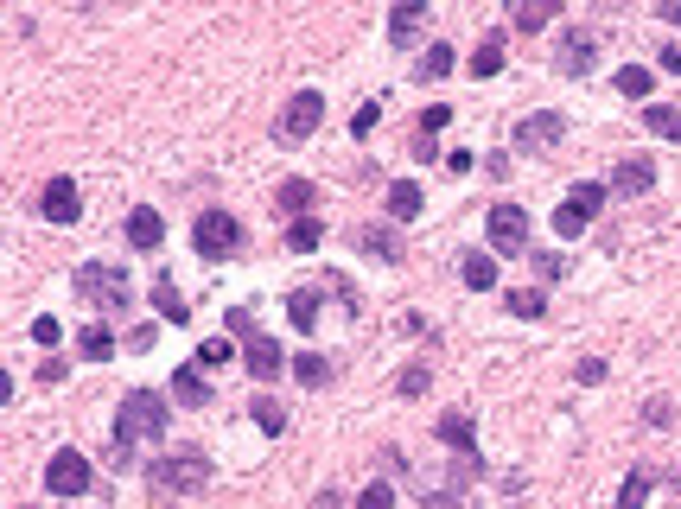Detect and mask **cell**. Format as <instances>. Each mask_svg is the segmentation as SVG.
I'll list each match as a JSON object with an SVG mask.
<instances>
[{
	"label": "cell",
	"mask_w": 681,
	"mask_h": 509,
	"mask_svg": "<svg viewBox=\"0 0 681 509\" xmlns=\"http://www.w3.org/2000/svg\"><path fill=\"white\" fill-rule=\"evenodd\" d=\"M166 420H172V408H166L160 395H153V389H134V395H121V408H115V440H121V446L160 440Z\"/></svg>",
	"instance_id": "1"
},
{
	"label": "cell",
	"mask_w": 681,
	"mask_h": 509,
	"mask_svg": "<svg viewBox=\"0 0 681 509\" xmlns=\"http://www.w3.org/2000/svg\"><path fill=\"white\" fill-rule=\"evenodd\" d=\"M153 478L166 490H179V497H191V490L211 484V459H204L198 446H179V452H166V459H153Z\"/></svg>",
	"instance_id": "2"
},
{
	"label": "cell",
	"mask_w": 681,
	"mask_h": 509,
	"mask_svg": "<svg viewBox=\"0 0 681 509\" xmlns=\"http://www.w3.org/2000/svg\"><path fill=\"white\" fill-rule=\"evenodd\" d=\"M191 249H198V255H211V261L236 255V249H242V223L230 217V210H204V217L191 223Z\"/></svg>",
	"instance_id": "3"
},
{
	"label": "cell",
	"mask_w": 681,
	"mask_h": 509,
	"mask_svg": "<svg viewBox=\"0 0 681 509\" xmlns=\"http://www.w3.org/2000/svg\"><path fill=\"white\" fill-rule=\"evenodd\" d=\"M319 121H325V96L319 90H293V102L274 115V140H306V134H319Z\"/></svg>",
	"instance_id": "4"
},
{
	"label": "cell",
	"mask_w": 681,
	"mask_h": 509,
	"mask_svg": "<svg viewBox=\"0 0 681 509\" xmlns=\"http://www.w3.org/2000/svg\"><path fill=\"white\" fill-rule=\"evenodd\" d=\"M45 490H51V497H83V490H90V459H83L77 446L51 452V465H45Z\"/></svg>",
	"instance_id": "5"
},
{
	"label": "cell",
	"mask_w": 681,
	"mask_h": 509,
	"mask_svg": "<svg viewBox=\"0 0 681 509\" xmlns=\"http://www.w3.org/2000/svg\"><path fill=\"white\" fill-rule=\"evenodd\" d=\"M484 230H491V249H497V261H503V255H522V249H529V217H522L516 204H491Z\"/></svg>",
	"instance_id": "6"
},
{
	"label": "cell",
	"mask_w": 681,
	"mask_h": 509,
	"mask_svg": "<svg viewBox=\"0 0 681 509\" xmlns=\"http://www.w3.org/2000/svg\"><path fill=\"white\" fill-rule=\"evenodd\" d=\"M77 287H83V300H90V306H109V312L134 300V287H128V274H121V268H83Z\"/></svg>",
	"instance_id": "7"
},
{
	"label": "cell",
	"mask_w": 681,
	"mask_h": 509,
	"mask_svg": "<svg viewBox=\"0 0 681 509\" xmlns=\"http://www.w3.org/2000/svg\"><path fill=\"white\" fill-rule=\"evenodd\" d=\"M561 134H567V121L554 115V109H535V115H522V121H516V147H529V153L561 147Z\"/></svg>",
	"instance_id": "8"
},
{
	"label": "cell",
	"mask_w": 681,
	"mask_h": 509,
	"mask_svg": "<svg viewBox=\"0 0 681 509\" xmlns=\"http://www.w3.org/2000/svg\"><path fill=\"white\" fill-rule=\"evenodd\" d=\"M39 217H45V223H77V217H83L77 185H71V179H51V185L39 191Z\"/></svg>",
	"instance_id": "9"
},
{
	"label": "cell",
	"mask_w": 681,
	"mask_h": 509,
	"mask_svg": "<svg viewBox=\"0 0 681 509\" xmlns=\"http://www.w3.org/2000/svg\"><path fill=\"white\" fill-rule=\"evenodd\" d=\"M592 64H599V39H592L586 26L567 32V39H561V70H567V77H586Z\"/></svg>",
	"instance_id": "10"
},
{
	"label": "cell",
	"mask_w": 681,
	"mask_h": 509,
	"mask_svg": "<svg viewBox=\"0 0 681 509\" xmlns=\"http://www.w3.org/2000/svg\"><path fill=\"white\" fill-rule=\"evenodd\" d=\"M242 363H249V376H255V382H274V376L287 370V357H281V344H274V338H249Z\"/></svg>",
	"instance_id": "11"
},
{
	"label": "cell",
	"mask_w": 681,
	"mask_h": 509,
	"mask_svg": "<svg viewBox=\"0 0 681 509\" xmlns=\"http://www.w3.org/2000/svg\"><path fill=\"white\" fill-rule=\"evenodd\" d=\"M650 185H656L650 160H624L618 172H611V191H618V198H650Z\"/></svg>",
	"instance_id": "12"
},
{
	"label": "cell",
	"mask_w": 681,
	"mask_h": 509,
	"mask_svg": "<svg viewBox=\"0 0 681 509\" xmlns=\"http://www.w3.org/2000/svg\"><path fill=\"white\" fill-rule=\"evenodd\" d=\"M421 26H427V7H421V0L395 7V13H389V45H395V51H408L414 39H421Z\"/></svg>",
	"instance_id": "13"
},
{
	"label": "cell",
	"mask_w": 681,
	"mask_h": 509,
	"mask_svg": "<svg viewBox=\"0 0 681 509\" xmlns=\"http://www.w3.org/2000/svg\"><path fill=\"white\" fill-rule=\"evenodd\" d=\"M357 249L370 255V261H401V242H395L389 223H363V230H357Z\"/></svg>",
	"instance_id": "14"
},
{
	"label": "cell",
	"mask_w": 681,
	"mask_h": 509,
	"mask_svg": "<svg viewBox=\"0 0 681 509\" xmlns=\"http://www.w3.org/2000/svg\"><path fill=\"white\" fill-rule=\"evenodd\" d=\"M433 433H440L446 446H459V452H465V465L478 471V440H471V420H465V414H440V427H433Z\"/></svg>",
	"instance_id": "15"
},
{
	"label": "cell",
	"mask_w": 681,
	"mask_h": 509,
	"mask_svg": "<svg viewBox=\"0 0 681 509\" xmlns=\"http://www.w3.org/2000/svg\"><path fill=\"white\" fill-rule=\"evenodd\" d=\"M153 306H160V319H166V325H191V306L179 300L172 274H160V280H153Z\"/></svg>",
	"instance_id": "16"
},
{
	"label": "cell",
	"mask_w": 681,
	"mask_h": 509,
	"mask_svg": "<svg viewBox=\"0 0 681 509\" xmlns=\"http://www.w3.org/2000/svg\"><path fill=\"white\" fill-rule=\"evenodd\" d=\"M160 236H166V223H160V210H134V217H128V242H134V249H160Z\"/></svg>",
	"instance_id": "17"
},
{
	"label": "cell",
	"mask_w": 681,
	"mask_h": 509,
	"mask_svg": "<svg viewBox=\"0 0 681 509\" xmlns=\"http://www.w3.org/2000/svg\"><path fill=\"white\" fill-rule=\"evenodd\" d=\"M172 401H185V408H211V382H204V376L185 363V370L172 376Z\"/></svg>",
	"instance_id": "18"
},
{
	"label": "cell",
	"mask_w": 681,
	"mask_h": 509,
	"mask_svg": "<svg viewBox=\"0 0 681 509\" xmlns=\"http://www.w3.org/2000/svg\"><path fill=\"white\" fill-rule=\"evenodd\" d=\"M459 280H465L471 293H491L497 287V255H465L459 261Z\"/></svg>",
	"instance_id": "19"
},
{
	"label": "cell",
	"mask_w": 681,
	"mask_h": 509,
	"mask_svg": "<svg viewBox=\"0 0 681 509\" xmlns=\"http://www.w3.org/2000/svg\"><path fill=\"white\" fill-rule=\"evenodd\" d=\"M249 414H255V427L268 433V440H281V433H287V408H281L274 395H255V401H249Z\"/></svg>",
	"instance_id": "20"
},
{
	"label": "cell",
	"mask_w": 681,
	"mask_h": 509,
	"mask_svg": "<svg viewBox=\"0 0 681 509\" xmlns=\"http://www.w3.org/2000/svg\"><path fill=\"white\" fill-rule=\"evenodd\" d=\"M389 217H395V223H414V217H421V185H414V179L389 185Z\"/></svg>",
	"instance_id": "21"
},
{
	"label": "cell",
	"mask_w": 681,
	"mask_h": 509,
	"mask_svg": "<svg viewBox=\"0 0 681 509\" xmlns=\"http://www.w3.org/2000/svg\"><path fill=\"white\" fill-rule=\"evenodd\" d=\"M77 350H83L90 363H109V357H115V331H109V325H83V331H77Z\"/></svg>",
	"instance_id": "22"
},
{
	"label": "cell",
	"mask_w": 681,
	"mask_h": 509,
	"mask_svg": "<svg viewBox=\"0 0 681 509\" xmlns=\"http://www.w3.org/2000/svg\"><path fill=\"white\" fill-rule=\"evenodd\" d=\"M643 128L662 134V140H681V109H669V102H643Z\"/></svg>",
	"instance_id": "23"
},
{
	"label": "cell",
	"mask_w": 681,
	"mask_h": 509,
	"mask_svg": "<svg viewBox=\"0 0 681 509\" xmlns=\"http://www.w3.org/2000/svg\"><path fill=\"white\" fill-rule=\"evenodd\" d=\"M452 64H459V58H452V45L440 39V45H427V51H421V64H414V77H421V83H440Z\"/></svg>",
	"instance_id": "24"
},
{
	"label": "cell",
	"mask_w": 681,
	"mask_h": 509,
	"mask_svg": "<svg viewBox=\"0 0 681 509\" xmlns=\"http://www.w3.org/2000/svg\"><path fill=\"white\" fill-rule=\"evenodd\" d=\"M554 13H561L554 0H522V7L510 13V20H516V32H548V20H554Z\"/></svg>",
	"instance_id": "25"
},
{
	"label": "cell",
	"mask_w": 681,
	"mask_h": 509,
	"mask_svg": "<svg viewBox=\"0 0 681 509\" xmlns=\"http://www.w3.org/2000/svg\"><path fill=\"white\" fill-rule=\"evenodd\" d=\"M312 198H319V185H312V179H287V185H281V210H287V223H293V217H306Z\"/></svg>",
	"instance_id": "26"
},
{
	"label": "cell",
	"mask_w": 681,
	"mask_h": 509,
	"mask_svg": "<svg viewBox=\"0 0 681 509\" xmlns=\"http://www.w3.org/2000/svg\"><path fill=\"white\" fill-rule=\"evenodd\" d=\"M471 77H497V70H503V32H491V39H484L478 51H471Z\"/></svg>",
	"instance_id": "27"
},
{
	"label": "cell",
	"mask_w": 681,
	"mask_h": 509,
	"mask_svg": "<svg viewBox=\"0 0 681 509\" xmlns=\"http://www.w3.org/2000/svg\"><path fill=\"white\" fill-rule=\"evenodd\" d=\"M319 242H325V223H312V217H293V223H287V249H293V255H312Z\"/></svg>",
	"instance_id": "28"
},
{
	"label": "cell",
	"mask_w": 681,
	"mask_h": 509,
	"mask_svg": "<svg viewBox=\"0 0 681 509\" xmlns=\"http://www.w3.org/2000/svg\"><path fill=\"white\" fill-rule=\"evenodd\" d=\"M605 198H611V185H592V179L567 191V204H573V210H580V217H586V223H592V217H599V210H605Z\"/></svg>",
	"instance_id": "29"
},
{
	"label": "cell",
	"mask_w": 681,
	"mask_h": 509,
	"mask_svg": "<svg viewBox=\"0 0 681 509\" xmlns=\"http://www.w3.org/2000/svg\"><path fill=\"white\" fill-rule=\"evenodd\" d=\"M503 306H510V319H541V312H548V293L516 287V293H503Z\"/></svg>",
	"instance_id": "30"
},
{
	"label": "cell",
	"mask_w": 681,
	"mask_h": 509,
	"mask_svg": "<svg viewBox=\"0 0 681 509\" xmlns=\"http://www.w3.org/2000/svg\"><path fill=\"white\" fill-rule=\"evenodd\" d=\"M293 376H300L306 389H325V382H331V363L319 357V350H300V357H293Z\"/></svg>",
	"instance_id": "31"
},
{
	"label": "cell",
	"mask_w": 681,
	"mask_h": 509,
	"mask_svg": "<svg viewBox=\"0 0 681 509\" xmlns=\"http://www.w3.org/2000/svg\"><path fill=\"white\" fill-rule=\"evenodd\" d=\"M643 503H650V465H637L618 490V509H643Z\"/></svg>",
	"instance_id": "32"
},
{
	"label": "cell",
	"mask_w": 681,
	"mask_h": 509,
	"mask_svg": "<svg viewBox=\"0 0 681 509\" xmlns=\"http://www.w3.org/2000/svg\"><path fill=\"white\" fill-rule=\"evenodd\" d=\"M230 357H236L230 338H204V344H198V370H223Z\"/></svg>",
	"instance_id": "33"
},
{
	"label": "cell",
	"mask_w": 681,
	"mask_h": 509,
	"mask_svg": "<svg viewBox=\"0 0 681 509\" xmlns=\"http://www.w3.org/2000/svg\"><path fill=\"white\" fill-rule=\"evenodd\" d=\"M287 319L300 325V331H312V325H319V300H312V293H293V300H287Z\"/></svg>",
	"instance_id": "34"
},
{
	"label": "cell",
	"mask_w": 681,
	"mask_h": 509,
	"mask_svg": "<svg viewBox=\"0 0 681 509\" xmlns=\"http://www.w3.org/2000/svg\"><path fill=\"white\" fill-rule=\"evenodd\" d=\"M357 509H395V484H389V478L363 484V497H357Z\"/></svg>",
	"instance_id": "35"
},
{
	"label": "cell",
	"mask_w": 681,
	"mask_h": 509,
	"mask_svg": "<svg viewBox=\"0 0 681 509\" xmlns=\"http://www.w3.org/2000/svg\"><path fill=\"white\" fill-rule=\"evenodd\" d=\"M618 96H650V70H643V64H624V70H618Z\"/></svg>",
	"instance_id": "36"
},
{
	"label": "cell",
	"mask_w": 681,
	"mask_h": 509,
	"mask_svg": "<svg viewBox=\"0 0 681 509\" xmlns=\"http://www.w3.org/2000/svg\"><path fill=\"white\" fill-rule=\"evenodd\" d=\"M427 382H433V376H427V363H408V370L395 376V389H401V395L414 401V395H427Z\"/></svg>",
	"instance_id": "37"
},
{
	"label": "cell",
	"mask_w": 681,
	"mask_h": 509,
	"mask_svg": "<svg viewBox=\"0 0 681 509\" xmlns=\"http://www.w3.org/2000/svg\"><path fill=\"white\" fill-rule=\"evenodd\" d=\"M376 121H382V102H363L357 121H351V134H357V140H370V134H376Z\"/></svg>",
	"instance_id": "38"
},
{
	"label": "cell",
	"mask_w": 681,
	"mask_h": 509,
	"mask_svg": "<svg viewBox=\"0 0 681 509\" xmlns=\"http://www.w3.org/2000/svg\"><path fill=\"white\" fill-rule=\"evenodd\" d=\"M446 121H452V102H433V109L421 115V140H433V134L446 128Z\"/></svg>",
	"instance_id": "39"
},
{
	"label": "cell",
	"mask_w": 681,
	"mask_h": 509,
	"mask_svg": "<svg viewBox=\"0 0 681 509\" xmlns=\"http://www.w3.org/2000/svg\"><path fill=\"white\" fill-rule=\"evenodd\" d=\"M580 230H586V217H580L573 204H561V210H554V236H580Z\"/></svg>",
	"instance_id": "40"
},
{
	"label": "cell",
	"mask_w": 681,
	"mask_h": 509,
	"mask_svg": "<svg viewBox=\"0 0 681 509\" xmlns=\"http://www.w3.org/2000/svg\"><path fill=\"white\" fill-rule=\"evenodd\" d=\"M153 338H160V325H134L121 344H128V350H153Z\"/></svg>",
	"instance_id": "41"
},
{
	"label": "cell",
	"mask_w": 681,
	"mask_h": 509,
	"mask_svg": "<svg viewBox=\"0 0 681 509\" xmlns=\"http://www.w3.org/2000/svg\"><path fill=\"white\" fill-rule=\"evenodd\" d=\"M669 420H675L669 401H650V408H643V427H669Z\"/></svg>",
	"instance_id": "42"
},
{
	"label": "cell",
	"mask_w": 681,
	"mask_h": 509,
	"mask_svg": "<svg viewBox=\"0 0 681 509\" xmlns=\"http://www.w3.org/2000/svg\"><path fill=\"white\" fill-rule=\"evenodd\" d=\"M535 274L554 280V274H567V261H561V255H535Z\"/></svg>",
	"instance_id": "43"
},
{
	"label": "cell",
	"mask_w": 681,
	"mask_h": 509,
	"mask_svg": "<svg viewBox=\"0 0 681 509\" xmlns=\"http://www.w3.org/2000/svg\"><path fill=\"white\" fill-rule=\"evenodd\" d=\"M32 344H58V319H32Z\"/></svg>",
	"instance_id": "44"
},
{
	"label": "cell",
	"mask_w": 681,
	"mask_h": 509,
	"mask_svg": "<svg viewBox=\"0 0 681 509\" xmlns=\"http://www.w3.org/2000/svg\"><path fill=\"white\" fill-rule=\"evenodd\" d=\"M230 331H249V338H255V312L249 306H230Z\"/></svg>",
	"instance_id": "45"
},
{
	"label": "cell",
	"mask_w": 681,
	"mask_h": 509,
	"mask_svg": "<svg viewBox=\"0 0 681 509\" xmlns=\"http://www.w3.org/2000/svg\"><path fill=\"white\" fill-rule=\"evenodd\" d=\"M573 376H580V382H605V357H586V363H580Z\"/></svg>",
	"instance_id": "46"
},
{
	"label": "cell",
	"mask_w": 681,
	"mask_h": 509,
	"mask_svg": "<svg viewBox=\"0 0 681 509\" xmlns=\"http://www.w3.org/2000/svg\"><path fill=\"white\" fill-rule=\"evenodd\" d=\"M662 70H669V77H681V45H662Z\"/></svg>",
	"instance_id": "47"
},
{
	"label": "cell",
	"mask_w": 681,
	"mask_h": 509,
	"mask_svg": "<svg viewBox=\"0 0 681 509\" xmlns=\"http://www.w3.org/2000/svg\"><path fill=\"white\" fill-rule=\"evenodd\" d=\"M421 509H465V503H459V497H440V490H433V497H427Z\"/></svg>",
	"instance_id": "48"
},
{
	"label": "cell",
	"mask_w": 681,
	"mask_h": 509,
	"mask_svg": "<svg viewBox=\"0 0 681 509\" xmlns=\"http://www.w3.org/2000/svg\"><path fill=\"white\" fill-rule=\"evenodd\" d=\"M662 20H669V26H681V0H669V7H662Z\"/></svg>",
	"instance_id": "49"
}]
</instances>
